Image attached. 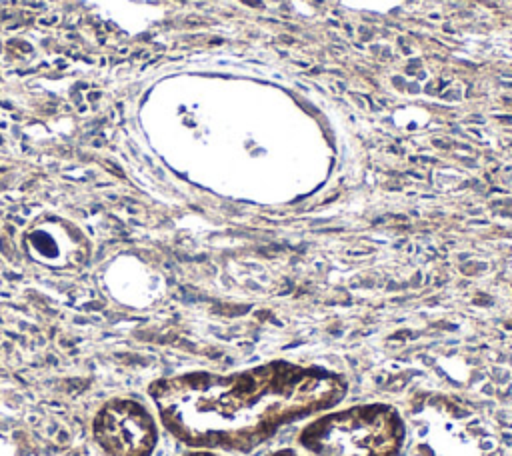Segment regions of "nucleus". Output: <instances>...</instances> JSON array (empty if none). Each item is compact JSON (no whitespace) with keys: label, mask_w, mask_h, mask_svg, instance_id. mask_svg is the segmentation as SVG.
<instances>
[{"label":"nucleus","mask_w":512,"mask_h":456,"mask_svg":"<svg viewBox=\"0 0 512 456\" xmlns=\"http://www.w3.org/2000/svg\"><path fill=\"white\" fill-rule=\"evenodd\" d=\"M346 380L322 366L270 360L230 372L156 380L150 396L164 428L190 448L250 452L282 426L330 410Z\"/></svg>","instance_id":"nucleus-1"},{"label":"nucleus","mask_w":512,"mask_h":456,"mask_svg":"<svg viewBox=\"0 0 512 456\" xmlns=\"http://www.w3.org/2000/svg\"><path fill=\"white\" fill-rule=\"evenodd\" d=\"M406 426L390 404L372 402L324 410L298 434L310 456H398Z\"/></svg>","instance_id":"nucleus-2"},{"label":"nucleus","mask_w":512,"mask_h":456,"mask_svg":"<svg viewBox=\"0 0 512 456\" xmlns=\"http://www.w3.org/2000/svg\"><path fill=\"white\" fill-rule=\"evenodd\" d=\"M92 434L106 456H152L158 442L154 418L128 398L108 400L96 412Z\"/></svg>","instance_id":"nucleus-3"},{"label":"nucleus","mask_w":512,"mask_h":456,"mask_svg":"<svg viewBox=\"0 0 512 456\" xmlns=\"http://www.w3.org/2000/svg\"><path fill=\"white\" fill-rule=\"evenodd\" d=\"M184 456H220L216 450H206V448H192Z\"/></svg>","instance_id":"nucleus-4"},{"label":"nucleus","mask_w":512,"mask_h":456,"mask_svg":"<svg viewBox=\"0 0 512 456\" xmlns=\"http://www.w3.org/2000/svg\"><path fill=\"white\" fill-rule=\"evenodd\" d=\"M270 456H304V454L296 452L294 448H282V450H276V452H272Z\"/></svg>","instance_id":"nucleus-5"}]
</instances>
